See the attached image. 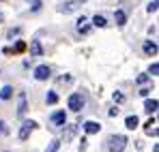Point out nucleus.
<instances>
[{
  "mask_svg": "<svg viewBox=\"0 0 159 152\" xmlns=\"http://www.w3.org/2000/svg\"><path fill=\"white\" fill-rule=\"evenodd\" d=\"M127 148V137L125 135H112L106 141V152H123Z\"/></svg>",
  "mask_w": 159,
  "mask_h": 152,
  "instance_id": "nucleus-1",
  "label": "nucleus"
},
{
  "mask_svg": "<svg viewBox=\"0 0 159 152\" xmlns=\"http://www.w3.org/2000/svg\"><path fill=\"white\" fill-rule=\"evenodd\" d=\"M84 103H86V99H84L80 92H73V94L69 97L67 105H69V109H71V111H80V109L84 107Z\"/></svg>",
  "mask_w": 159,
  "mask_h": 152,
  "instance_id": "nucleus-2",
  "label": "nucleus"
},
{
  "mask_svg": "<svg viewBox=\"0 0 159 152\" xmlns=\"http://www.w3.org/2000/svg\"><path fill=\"white\" fill-rule=\"evenodd\" d=\"M82 2H86V0H69V2H62V4L58 7V11H60V13H65V15H67V13H73Z\"/></svg>",
  "mask_w": 159,
  "mask_h": 152,
  "instance_id": "nucleus-3",
  "label": "nucleus"
},
{
  "mask_svg": "<svg viewBox=\"0 0 159 152\" xmlns=\"http://www.w3.org/2000/svg\"><path fill=\"white\" fill-rule=\"evenodd\" d=\"M50 75H52V71H50V67H48V64H41V67H37V69H34V79H39V81L48 79Z\"/></svg>",
  "mask_w": 159,
  "mask_h": 152,
  "instance_id": "nucleus-4",
  "label": "nucleus"
},
{
  "mask_svg": "<svg viewBox=\"0 0 159 152\" xmlns=\"http://www.w3.org/2000/svg\"><path fill=\"white\" fill-rule=\"evenodd\" d=\"M37 127V122H32V120H26L24 124H22V128H20V139L24 141V139H28L30 137V131Z\"/></svg>",
  "mask_w": 159,
  "mask_h": 152,
  "instance_id": "nucleus-5",
  "label": "nucleus"
},
{
  "mask_svg": "<svg viewBox=\"0 0 159 152\" xmlns=\"http://www.w3.org/2000/svg\"><path fill=\"white\" fill-rule=\"evenodd\" d=\"M82 128H84L88 135H95V133H99V131H101V124H99V122H95V120H88V122H84V124H82Z\"/></svg>",
  "mask_w": 159,
  "mask_h": 152,
  "instance_id": "nucleus-6",
  "label": "nucleus"
},
{
  "mask_svg": "<svg viewBox=\"0 0 159 152\" xmlns=\"http://www.w3.org/2000/svg\"><path fill=\"white\" fill-rule=\"evenodd\" d=\"M52 122H54V124H58V127H62V124L67 122L65 111H54V114H52Z\"/></svg>",
  "mask_w": 159,
  "mask_h": 152,
  "instance_id": "nucleus-7",
  "label": "nucleus"
},
{
  "mask_svg": "<svg viewBox=\"0 0 159 152\" xmlns=\"http://www.w3.org/2000/svg\"><path fill=\"white\" fill-rule=\"evenodd\" d=\"M144 54L146 56H155L157 54V43L155 41H144Z\"/></svg>",
  "mask_w": 159,
  "mask_h": 152,
  "instance_id": "nucleus-8",
  "label": "nucleus"
},
{
  "mask_svg": "<svg viewBox=\"0 0 159 152\" xmlns=\"http://www.w3.org/2000/svg\"><path fill=\"white\" fill-rule=\"evenodd\" d=\"M26 114V94L20 92V103H17V116H24Z\"/></svg>",
  "mask_w": 159,
  "mask_h": 152,
  "instance_id": "nucleus-9",
  "label": "nucleus"
},
{
  "mask_svg": "<svg viewBox=\"0 0 159 152\" xmlns=\"http://www.w3.org/2000/svg\"><path fill=\"white\" fill-rule=\"evenodd\" d=\"M88 20H86V17H84V15H82V17H80L78 22H75V28H78V32H82V34H86V32H88Z\"/></svg>",
  "mask_w": 159,
  "mask_h": 152,
  "instance_id": "nucleus-10",
  "label": "nucleus"
},
{
  "mask_svg": "<svg viewBox=\"0 0 159 152\" xmlns=\"http://www.w3.org/2000/svg\"><path fill=\"white\" fill-rule=\"evenodd\" d=\"M114 22H116V26H125L127 24V13L125 11H116L114 13Z\"/></svg>",
  "mask_w": 159,
  "mask_h": 152,
  "instance_id": "nucleus-11",
  "label": "nucleus"
},
{
  "mask_svg": "<svg viewBox=\"0 0 159 152\" xmlns=\"http://www.w3.org/2000/svg\"><path fill=\"white\" fill-rule=\"evenodd\" d=\"M157 107H159V103L155 101V99H146V103H144V109H146L148 114H155Z\"/></svg>",
  "mask_w": 159,
  "mask_h": 152,
  "instance_id": "nucleus-12",
  "label": "nucleus"
},
{
  "mask_svg": "<svg viewBox=\"0 0 159 152\" xmlns=\"http://www.w3.org/2000/svg\"><path fill=\"white\" fill-rule=\"evenodd\" d=\"M41 54H43L41 43H39V41H32V43H30V56H41Z\"/></svg>",
  "mask_w": 159,
  "mask_h": 152,
  "instance_id": "nucleus-13",
  "label": "nucleus"
},
{
  "mask_svg": "<svg viewBox=\"0 0 159 152\" xmlns=\"http://www.w3.org/2000/svg\"><path fill=\"white\" fill-rule=\"evenodd\" d=\"M11 97H13V88H11V86H4V88L0 90V99L7 101V99H11Z\"/></svg>",
  "mask_w": 159,
  "mask_h": 152,
  "instance_id": "nucleus-14",
  "label": "nucleus"
},
{
  "mask_svg": "<svg viewBox=\"0 0 159 152\" xmlns=\"http://www.w3.org/2000/svg\"><path fill=\"white\" fill-rule=\"evenodd\" d=\"M93 24L97 26V28H106L107 22H106V17H103V15H95V17H93Z\"/></svg>",
  "mask_w": 159,
  "mask_h": 152,
  "instance_id": "nucleus-15",
  "label": "nucleus"
},
{
  "mask_svg": "<svg viewBox=\"0 0 159 152\" xmlns=\"http://www.w3.org/2000/svg\"><path fill=\"white\" fill-rule=\"evenodd\" d=\"M144 131H146V135H153V137H155V135H157V128H155V120H148Z\"/></svg>",
  "mask_w": 159,
  "mask_h": 152,
  "instance_id": "nucleus-16",
  "label": "nucleus"
},
{
  "mask_svg": "<svg viewBox=\"0 0 159 152\" xmlns=\"http://www.w3.org/2000/svg\"><path fill=\"white\" fill-rule=\"evenodd\" d=\"M125 127H127V128H131V131H133V128L138 127V116H129V118L125 120Z\"/></svg>",
  "mask_w": 159,
  "mask_h": 152,
  "instance_id": "nucleus-17",
  "label": "nucleus"
},
{
  "mask_svg": "<svg viewBox=\"0 0 159 152\" xmlns=\"http://www.w3.org/2000/svg\"><path fill=\"white\" fill-rule=\"evenodd\" d=\"M56 101H58V94H56V92H48V94H45V103L54 105Z\"/></svg>",
  "mask_w": 159,
  "mask_h": 152,
  "instance_id": "nucleus-18",
  "label": "nucleus"
},
{
  "mask_svg": "<svg viewBox=\"0 0 159 152\" xmlns=\"http://www.w3.org/2000/svg\"><path fill=\"white\" fill-rule=\"evenodd\" d=\"M157 7H159V0H153V2H148V4H146V11H148V13H155V11H157Z\"/></svg>",
  "mask_w": 159,
  "mask_h": 152,
  "instance_id": "nucleus-19",
  "label": "nucleus"
},
{
  "mask_svg": "<svg viewBox=\"0 0 159 152\" xmlns=\"http://www.w3.org/2000/svg\"><path fill=\"white\" fill-rule=\"evenodd\" d=\"M58 146H60V141L54 139V141H50V146H48V150H45V152H56V150H58Z\"/></svg>",
  "mask_w": 159,
  "mask_h": 152,
  "instance_id": "nucleus-20",
  "label": "nucleus"
},
{
  "mask_svg": "<svg viewBox=\"0 0 159 152\" xmlns=\"http://www.w3.org/2000/svg\"><path fill=\"white\" fill-rule=\"evenodd\" d=\"M112 99H114V103H123V101H125L123 92H114V97H112Z\"/></svg>",
  "mask_w": 159,
  "mask_h": 152,
  "instance_id": "nucleus-21",
  "label": "nucleus"
},
{
  "mask_svg": "<svg viewBox=\"0 0 159 152\" xmlns=\"http://www.w3.org/2000/svg\"><path fill=\"white\" fill-rule=\"evenodd\" d=\"M30 9H32V13H37V11L41 9V0H32V7H30Z\"/></svg>",
  "mask_w": 159,
  "mask_h": 152,
  "instance_id": "nucleus-22",
  "label": "nucleus"
},
{
  "mask_svg": "<svg viewBox=\"0 0 159 152\" xmlns=\"http://www.w3.org/2000/svg\"><path fill=\"white\" fill-rule=\"evenodd\" d=\"M157 73H159V64L153 62V64H151V75H157Z\"/></svg>",
  "mask_w": 159,
  "mask_h": 152,
  "instance_id": "nucleus-23",
  "label": "nucleus"
},
{
  "mask_svg": "<svg viewBox=\"0 0 159 152\" xmlns=\"http://www.w3.org/2000/svg\"><path fill=\"white\" fill-rule=\"evenodd\" d=\"M7 133H9L7 124H4V122H0V135H7Z\"/></svg>",
  "mask_w": 159,
  "mask_h": 152,
  "instance_id": "nucleus-24",
  "label": "nucleus"
},
{
  "mask_svg": "<svg viewBox=\"0 0 159 152\" xmlns=\"http://www.w3.org/2000/svg\"><path fill=\"white\" fill-rule=\"evenodd\" d=\"M148 81V75H140L138 77V84H146Z\"/></svg>",
  "mask_w": 159,
  "mask_h": 152,
  "instance_id": "nucleus-25",
  "label": "nucleus"
},
{
  "mask_svg": "<svg viewBox=\"0 0 159 152\" xmlns=\"http://www.w3.org/2000/svg\"><path fill=\"white\" fill-rule=\"evenodd\" d=\"M107 114H110V116H118V107H110Z\"/></svg>",
  "mask_w": 159,
  "mask_h": 152,
  "instance_id": "nucleus-26",
  "label": "nucleus"
},
{
  "mask_svg": "<svg viewBox=\"0 0 159 152\" xmlns=\"http://www.w3.org/2000/svg\"><path fill=\"white\" fill-rule=\"evenodd\" d=\"M148 92H151L148 88H142V90H140V97H148Z\"/></svg>",
  "mask_w": 159,
  "mask_h": 152,
  "instance_id": "nucleus-27",
  "label": "nucleus"
},
{
  "mask_svg": "<svg viewBox=\"0 0 159 152\" xmlns=\"http://www.w3.org/2000/svg\"><path fill=\"white\" fill-rule=\"evenodd\" d=\"M24 47H26L24 43H17V45H15V51H22V50H24Z\"/></svg>",
  "mask_w": 159,
  "mask_h": 152,
  "instance_id": "nucleus-28",
  "label": "nucleus"
},
{
  "mask_svg": "<svg viewBox=\"0 0 159 152\" xmlns=\"http://www.w3.org/2000/svg\"><path fill=\"white\" fill-rule=\"evenodd\" d=\"M2 20H4V15H2V13H0V22H2Z\"/></svg>",
  "mask_w": 159,
  "mask_h": 152,
  "instance_id": "nucleus-29",
  "label": "nucleus"
},
{
  "mask_svg": "<svg viewBox=\"0 0 159 152\" xmlns=\"http://www.w3.org/2000/svg\"><path fill=\"white\" fill-rule=\"evenodd\" d=\"M0 2H2V0H0Z\"/></svg>",
  "mask_w": 159,
  "mask_h": 152,
  "instance_id": "nucleus-30",
  "label": "nucleus"
}]
</instances>
